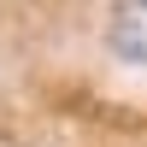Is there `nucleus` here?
I'll use <instances>...</instances> for the list:
<instances>
[{
    "label": "nucleus",
    "mask_w": 147,
    "mask_h": 147,
    "mask_svg": "<svg viewBox=\"0 0 147 147\" xmlns=\"http://www.w3.org/2000/svg\"><path fill=\"white\" fill-rule=\"evenodd\" d=\"M100 35L118 65H147V0H112Z\"/></svg>",
    "instance_id": "1"
}]
</instances>
